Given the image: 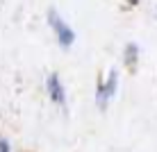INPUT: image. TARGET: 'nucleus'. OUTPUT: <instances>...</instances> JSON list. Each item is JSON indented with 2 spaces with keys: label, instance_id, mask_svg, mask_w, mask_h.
I'll return each instance as SVG.
<instances>
[{
  "label": "nucleus",
  "instance_id": "obj_1",
  "mask_svg": "<svg viewBox=\"0 0 157 152\" xmlns=\"http://www.w3.org/2000/svg\"><path fill=\"white\" fill-rule=\"evenodd\" d=\"M48 23H50V28L55 32V36H57V41H59L62 48H71L75 43V32L71 30V25L59 16L57 9H48Z\"/></svg>",
  "mask_w": 157,
  "mask_h": 152
},
{
  "label": "nucleus",
  "instance_id": "obj_5",
  "mask_svg": "<svg viewBox=\"0 0 157 152\" xmlns=\"http://www.w3.org/2000/svg\"><path fill=\"white\" fill-rule=\"evenodd\" d=\"M0 152H12V145H9V141L2 139V136H0Z\"/></svg>",
  "mask_w": 157,
  "mask_h": 152
},
{
  "label": "nucleus",
  "instance_id": "obj_2",
  "mask_svg": "<svg viewBox=\"0 0 157 152\" xmlns=\"http://www.w3.org/2000/svg\"><path fill=\"white\" fill-rule=\"evenodd\" d=\"M116 86H118V73H116V70H112V73L107 75V82H102V84L98 86V98H96V102H98L100 109H105L107 102L114 98Z\"/></svg>",
  "mask_w": 157,
  "mask_h": 152
},
{
  "label": "nucleus",
  "instance_id": "obj_3",
  "mask_svg": "<svg viewBox=\"0 0 157 152\" xmlns=\"http://www.w3.org/2000/svg\"><path fill=\"white\" fill-rule=\"evenodd\" d=\"M46 89H48V95H50V100L55 105H59V107L66 105V89H64V84H62L57 73H50L46 77Z\"/></svg>",
  "mask_w": 157,
  "mask_h": 152
},
{
  "label": "nucleus",
  "instance_id": "obj_4",
  "mask_svg": "<svg viewBox=\"0 0 157 152\" xmlns=\"http://www.w3.org/2000/svg\"><path fill=\"white\" fill-rule=\"evenodd\" d=\"M137 57H139V46L137 43H128L125 46V61L130 66H134V64H137Z\"/></svg>",
  "mask_w": 157,
  "mask_h": 152
}]
</instances>
